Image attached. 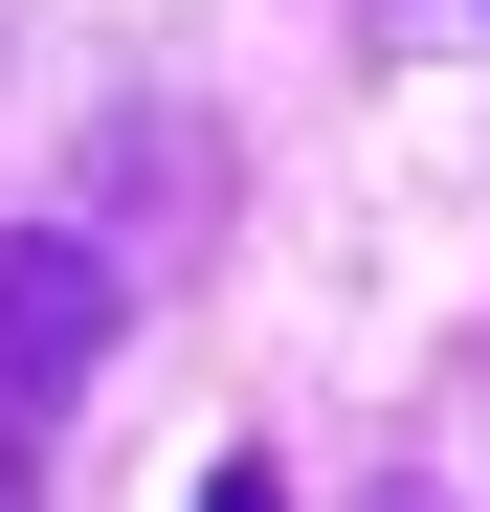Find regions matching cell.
I'll use <instances>...</instances> for the list:
<instances>
[{"label":"cell","instance_id":"obj_2","mask_svg":"<svg viewBox=\"0 0 490 512\" xmlns=\"http://www.w3.org/2000/svg\"><path fill=\"white\" fill-rule=\"evenodd\" d=\"M201 512H290V490H268V468H201Z\"/></svg>","mask_w":490,"mask_h":512},{"label":"cell","instance_id":"obj_1","mask_svg":"<svg viewBox=\"0 0 490 512\" xmlns=\"http://www.w3.org/2000/svg\"><path fill=\"white\" fill-rule=\"evenodd\" d=\"M112 334H134V268H112V223H90V201L0 223V512H45L67 401L112 379Z\"/></svg>","mask_w":490,"mask_h":512},{"label":"cell","instance_id":"obj_3","mask_svg":"<svg viewBox=\"0 0 490 512\" xmlns=\"http://www.w3.org/2000/svg\"><path fill=\"white\" fill-rule=\"evenodd\" d=\"M357 512H446V490H424V468H379V490H357Z\"/></svg>","mask_w":490,"mask_h":512}]
</instances>
